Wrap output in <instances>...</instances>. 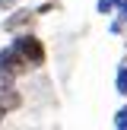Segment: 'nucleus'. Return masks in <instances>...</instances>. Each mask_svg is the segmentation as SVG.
Here are the masks:
<instances>
[{
  "instance_id": "nucleus-1",
  "label": "nucleus",
  "mask_w": 127,
  "mask_h": 130,
  "mask_svg": "<svg viewBox=\"0 0 127 130\" xmlns=\"http://www.w3.org/2000/svg\"><path fill=\"white\" fill-rule=\"evenodd\" d=\"M13 48L19 51V57H22L25 63H29L32 70L44 67V60H48V51H44V41L35 35V32H19V35H13Z\"/></svg>"
},
{
  "instance_id": "nucleus-2",
  "label": "nucleus",
  "mask_w": 127,
  "mask_h": 130,
  "mask_svg": "<svg viewBox=\"0 0 127 130\" xmlns=\"http://www.w3.org/2000/svg\"><path fill=\"white\" fill-rule=\"evenodd\" d=\"M0 73H6V76H13V79H19V76L32 73V67L19 57V51L13 48V44H3V48H0Z\"/></svg>"
},
{
  "instance_id": "nucleus-3",
  "label": "nucleus",
  "mask_w": 127,
  "mask_h": 130,
  "mask_svg": "<svg viewBox=\"0 0 127 130\" xmlns=\"http://www.w3.org/2000/svg\"><path fill=\"white\" fill-rule=\"evenodd\" d=\"M38 13L35 10H22V6H16V10L10 13V16L3 19V32L6 35H19V32H29L32 25H35Z\"/></svg>"
},
{
  "instance_id": "nucleus-4",
  "label": "nucleus",
  "mask_w": 127,
  "mask_h": 130,
  "mask_svg": "<svg viewBox=\"0 0 127 130\" xmlns=\"http://www.w3.org/2000/svg\"><path fill=\"white\" fill-rule=\"evenodd\" d=\"M16 108H22V95H19L16 83L13 86H0V114H10Z\"/></svg>"
},
{
  "instance_id": "nucleus-5",
  "label": "nucleus",
  "mask_w": 127,
  "mask_h": 130,
  "mask_svg": "<svg viewBox=\"0 0 127 130\" xmlns=\"http://www.w3.org/2000/svg\"><path fill=\"white\" fill-rule=\"evenodd\" d=\"M114 92L121 99H127V57L118 63V73H114Z\"/></svg>"
},
{
  "instance_id": "nucleus-6",
  "label": "nucleus",
  "mask_w": 127,
  "mask_h": 130,
  "mask_svg": "<svg viewBox=\"0 0 127 130\" xmlns=\"http://www.w3.org/2000/svg\"><path fill=\"white\" fill-rule=\"evenodd\" d=\"M95 10H99V16H114L118 0H95Z\"/></svg>"
},
{
  "instance_id": "nucleus-7",
  "label": "nucleus",
  "mask_w": 127,
  "mask_h": 130,
  "mask_svg": "<svg viewBox=\"0 0 127 130\" xmlns=\"http://www.w3.org/2000/svg\"><path fill=\"white\" fill-rule=\"evenodd\" d=\"M114 130H127V105L114 111Z\"/></svg>"
},
{
  "instance_id": "nucleus-8",
  "label": "nucleus",
  "mask_w": 127,
  "mask_h": 130,
  "mask_svg": "<svg viewBox=\"0 0 127 130\" xmlns=\"http://www.w3.org/2000/svg\"><path fill=\"white\" fill-rule=\"evenodd\" d=\"M124 29H127V22H124V19H118V16H114L111 22H108V32H111V35H121Z\"/></svg>"
},
{
  "instance_id": "nucleus-9",
  "label": "nucleus",
  "mask_w": 127,
  "mask_h": 130,
  "mask_svg": "<svg viewBox=\"0 0 127 130\" xmlns=\"http://www.w3.org/2000/svg\"><path fill=\"white\" fill-rule=\"evenodd\" d=\"M51 10H57V0H41V3L35 6V13H38V16H44V13H51Z\"/></svg>"
},
{
  "instance_id": "nucleus-10",
  "label": "nucleus",
  "mask_w": 127,
  "mask_h": 130,
  "mask_svg": "<svg viewBox=\"0 0 127 130\" xmlns=\"http://www.w3.org/2000/svg\"><path fill=\"white\" fill-rule=\"evenodd\" d=\"M114 16L127 22V0H118V10H114Z\"/></svg>"
},
{
  "instance_id": "nucleus-11",
  "label": "nucleus",
  "mask_w": 127,
  "mask_h": 130,
  "mask_svg": "<svg viewBox=\"0 0 127 130\" xmlns=\"http://www.w3.org/2000/svg\"><path fill=\"white\" fill-rule=\"evenodd\" d=\"M16 6H19V0H0V10L3 13H13Z\"/></svg>"
},
{
  "instance_id": "nucleus-12",
  "label": "nucleus",
  "mask_w": 127,
  "mask_h": 130,
  "mask_svg": "<svg viewBox=\"0 0 127 130\" xmlns=\"http://www.w3.org/2000/svg\"><path fill=\"white\" fill-rule=\"evenodd\" d=\"M13 83H16V79H13V76H6V73H0V86H13Z\"/></svg>"
},
{
  "instance_id": "nucleus-13",
  "label": "nucleus",
  "mask_w": 127,
  "mask_h": 130,
  "mask_svg": "<svg viewBox=\"0 0 127 130\" xmlns=\"http://www.w3.org/2000/svg\"><path fill=\"white\" fill-rule=\"evenodd\" d=\"M3 118H6V114H0V124H3Z\"/></svg>"
},
{
  "instance_id": "nucleus-14",
  "label": "nucleus",
  "mask_w": 127,
  "mask_h": 130,
  "mask_svg": "<svg viewBox=\"0 0 127 130\" xmlns=\"http://www.w3.org/2000/svg\"><path fill=\"white\" fill-rule=\"evenodd\" d=\"M38 3H41V0H38Z\"/></svg>"
}]
</instances>
